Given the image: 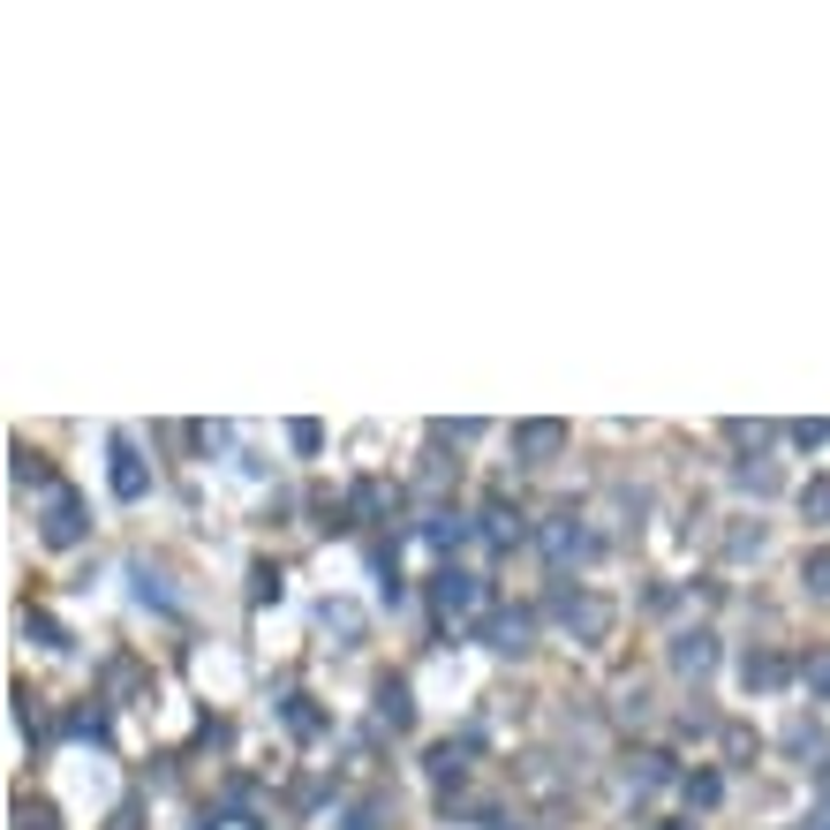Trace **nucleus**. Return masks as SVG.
<instances>
[{
    "label": "nucleus",
    "instance_id": "2eb2a0df",
    "mask_svg": "<svg viewBox=\"0 0 830 830\" xmlns=\"http://www.w3.org/2000/svg\"><path fill=\"white\" fill-rule=\"evenodd\" d=\"M672 770H664V755H635V786H664Z\"/></svg>",
    "mask_w": 830,
    "mask_h": 830
},
{
    "label": "nucleus",
    "instance_id": "9d476101",
    "mask_svg": "<svg viewBox=\"0 0 830 830\" xmlns=\"http://www.w3.org/2000/svg\"><path fill=\"white\" fill-rule=\"evenodd\" d=\"M378 717H385V725H408V717H416V710H408V687H400V679H385V687H378Z\"/></svg>",
    "mask_w": 830,
    "mask_h": 830
},
{
    "label": "nucleus",
    "instance_id": "39448f33",
    "mask_svg": "<svg viewBox=\"0 0 830 830\" xmlns=\"http://www.w3.org/2000/svg\"><path fill=\"white\" fill-rule=\"evenodd\" d=\"M672 672H687V679H702V672H717V635H679L672 642Z\"/></svg>",
    "mask_w": 830,
    "mask_h": 830
},
{
    "label": "nucleus",
    "instance_id": "412c9836",
    "mask_svg": "<svg viewBox=\"0 0 830 830\" xmlns=\"http://www.w3.org/2000/svg\"><path fill=\"white\" fill-rule=\"evenodd\" d=\"M808 687H816V694H830V657H816V664H808Z\"/></svg>",
    "mask_w": 830,
    "mask_h": 830
},
{
    "label": "nucleus",
    "instance_id": "20e7f679",
    "mask_svg": "<svg viewBox=\"0 0 830 830\" xmlns=\"http://www.w3.org/2000/svg\"><path fill=\"white\" fill-rule=\"evenodd\" d=\"M559 446H566V423H521V431H513V454H521L528 469H544Z\"/></svg>",
    "mask_w": 830,
    "mask_h": 830
},
{
    "label": "nucleus",
    "instance_id": "f03ea898",
    "mask_svg": "<svg viewBox=\"0 0 830 830\" xmlns=\"http://www.w3.org/2000/svg\"><path fill=\"white\" fill-rule=\"evenodd\" d=\"M431 604H438V620H469V612L484 604V582L461 574V566H446V574L431 582Z\"/></svg>",
    "mask_w": 830,
    "mask_h": 830
},
{
    "label": "nucleus",
    "instance_id": "f257e3e1",
    "mask_svg": "<svg viewBox=\"0 0 830 830\" xmlns=\"http://www.w3.org/2000/svg\"><path fill=\"white\" fill-rule=\"evenodd\" d=\"M38 536H46L53 551H68V544L84 536V498L68 491V484H53V491H46V521H38Z\"/></svg>",
    "mask_w": 830,
    "mask_h": 830
},
{
    "label": "nucleus",
    "instance_id": "aec40b11",
    "mask_svg": "<svg viewBox=\"0 0 830 830\" xmlns=\"http://www.w3.org/2000/svg\"><path fill=\"white\" fill-rule=\"evenodd\" d=\"M823 438H830V423H793V446H808V454H816Z\"/></svg>",
    "mask_w": 830,
    "mask_h": 830
},
{
    "label": "nucleus",
    "instance_id": "7ed1b4c3",
    "mask_svg": "<svg viewBox=\"0 0 830 830\" xmlns=\"http://www.w3.org/2000/svg\"><path fill=\"white\" fill-rule=\"evenodd\" d=\"M559 620H566V635H582V642H604V635H612V604H604V597H566Z\"/></svg>",
    "mask_w": 830,
    "mask_h": 830
},
{
    "label": "nucleus",
    "instance_id": "f8f14e48",
    "mask_svg": "<svg viewBox=\"0 0 830 830\" xmlns=\"http://www.w3.org/2000/svg\"><path fill=\"white\" fill-rule=\"evenodd\" d=\"M801 582H808V597H830V544L801 559Z\"/></svg>",
    "mask_w": 830,
    "mask_h": 830
},
{
    "label": "nucleus",
    "instance_id": "f3484780",
    "mask_svg": "<svg viewBox=\"0 0 830 830\" xmlns=\"http://www.w3.org/2000/svg\"><path fill=\"white\" fill-rule=\"evenodd\" d=\"M801 506H808V521H830V484H808Z\"/></svg>",
    "mask_w": 830,
    "mask_h": 830
},
{
    "label": "nucleus",
    "instance_id": "4468645a",
    "mask_svg": "<svg viewBox=\"0 0 830 830\" xmlns=\"http://www.w3.org/2000/svg\"><path fill=\"white\" fill-rule=\"evenodd\" d=\"M318 620H325L332 635H355V627H362V620H355V604H325V612H318Z\"/></svg>",
    "mask_w": 830,
    "mask_h": 830
},
{
    "label": "nucleus",
    "instance_id": "ddd939ff",
    "mask_svg": "<svg viewBox=\"0 0 830 830\" xmlns=\"http://www.w3.org/2000/svg\"><path fill=\"white\" fill-rule=\"evenodd\" d=\"M484 536H491V544H513V536H521V521H513L506 506H484Z\"/></svg>",
    "mask_w": 830,
    "mask_h": 830
},
{
    "label": "nucleus",
    "instance_id": "a211bd4d",
    "mask_svg": "<svg viewBox=\"0 0 830 830\" xmlns=\"http://www.w3.org/2000/svg\"><path fill=\"white\" fill-rule=\"evenodd\" d=\"M740 484H748V491H778V469H755V461H748V469H740Z\"/></svg>",
    "mask_w": 830,
    "mask_h": 830
},
{
    "label": "nucleus",
    "instance_id": "4be33fe9",
    "mask_svg": "<svg viewBox=\"0 0 830 830\" xmlns=\"http://www.w3.org/2000/svg\"><path fill=\"white\" fill-rule=\"evenodd\" d=\"M23 830H53V816H46V808H38V816H23Z\"/></svg>",
    "mask_w": 830,
    "mask_h": 830
},
{
    "label": "nucleus",
    "instance_id": "1a4fd4ad",
    "mask_svg": "<svg viewBox=\"0 0 830 830\" xmlns=\"http://www.w3.org/2000/svg\"><path fill=\"white\" fill-rule=\"evenodd\" d=\"M423 536H431L438 551H454V544L469 536V521H461V513H431V521H423Z\"/></svg>",
    "mask_w": 830,
    "mask_h": 830
},
{
    "label": "nucleus",
    "instance_id": "6e6552de",
    "mask_svg": "<svg viewBox=\"0 0 830 830\" xmlns=\"http://www.w3.org/2000/svg\"><path fill=\"white\" fill-rule=\"evenodd\" d=\"M484 642L521 657V650H528V612H491V620H484Z\"/></svg>",
    "mask_w": 830,
    "mask_h": 830
},
{
    "label": "nucleus",
    "instance_id": "9b49d317",
    "mask_svg": "<svg viewBox=\"0 0 830 830\" xmlns=\"http://www.w3.org/2000/svg\"><path fill=\"white\" fill-rule=\"evenodd\" d=\"M740 679H748V694H755V687H778V679H786V664L763 650V657H748V664H740Z\"/></svg>",
    "mask_w": 830,
    "mask_h": 830
},
{
    "label": "nucleus",
    "instance_id": "423d86ee",
    "mask_svg": "<svg viewBox=\"0 0 830 830\" xmlns=\"http://www.w3.org/2000/svg\"><path fill=\"white\" fill-rule=\"evenodd\" d=\"M544 551H551V559H589L597 544H589V528H574V513H551V528H544Z\"/></svg>",
    "mask_w": 830,
    "mask_h": 830
},
{
    "label": "nucleus",
    "instance_id": "0eeeda50",
    "mask_svg": "<svg viewBox=\"0 0 830 830\" xmlns=\"http://www.w3.org/2000/svg\"><path fill=\"white\" fill-rule=\"evenodd\" d=\"M144 491H152V476H144L137 446H129V438H114V498H144Z\"/></svg>",
    "mask_w": 830,
    "mask_h": 830
},
{
    "label": "nucleus",
    "instance_id": "6ab92c4d",
    "mask_svg": "<svg viewBox=\"0 0 830 830\" xmlns=\"http://www.w3.org/2000/svg\"><path fill=\"white\" fill-rule=\"evenodd\" d=\"M250 597L265 604V597H280V566H257V582H250Z\"/></svg>",
    "mask_w": 830,
    "mask_h": 830
},
{
    "label": "nucleus",
    "instance_id": "dca6fc26",
    "mask_svg": "<svg viewBox=\"0 0 830 830\" xmlns=\"http://www.w3.org/2000/svg\"><path fill=\"white\" fill-rule=\"evenodd\" d=\"M288 725H295V732H318V710H310L303 694H288Z\"/></svg>",
    "mask_w": 830,
    "mask_h": 830
}]
</instances>
